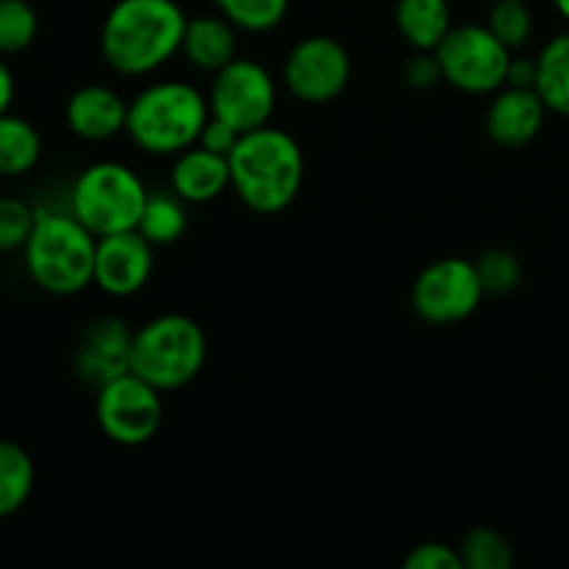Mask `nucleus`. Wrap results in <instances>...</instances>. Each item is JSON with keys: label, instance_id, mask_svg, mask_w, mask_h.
I'll return each mask as SVG.
<instances>
[{"label": "nucleus", "instance_id": "f257e3e1", "mask_svg": "<svg viewBox=\"0 0 569 569\" xmlns=\"http://www.w3.org/2000/svg\"><path fill=\"white\" fill-rule=\"evenodd\" d=\"M187 20L176 0H117L100 28V53L120 76H150L181 53Z\"/></svg>", "mask_w": 569, "mask_h": 569}, {"label": "nucleus", "instance_id": "f03ea898", "mask_svg": "<svg viewBox=\"0 0 569 569\" xmlns=\"http://www.w3.org/2000/svg\"><path fill=\"white\" fill-rule=\"evenodd\" d=\"M231 189L256 214H281L300 194L306 176L303 150L292 133L261 126L239 137L228 156Z\"/></svg>", "mask_w": 569, "mask_h": 569}, {"label": "nucleus", "instance_id": "7ed1b4c3", "mask_svg": "<svg viewBox=\"0 0 569 569\" xmlns=\"http://www.w3.org/2000/svg\"><path fill=\"white\" fill-rule=\"evenodd\" d=\"M98 237L72 211L37 209V222L22 248L26 270L42 292L78 295L94 283Z\"/></svg>", "mask_w": 569, "mask_h": 569}, {"label": "nucleus", "instance_id": "20e7f679", "mask_svg": "<svg viewBox=\"0 0 569 569\" xmlns=\"http://www.w3.org/2000/svg\"><path fill=\"white\" fill-rule=\"evenodd\" d=\"M209 117V94L194 83L156 81L128 100L126 133L142 153L178 156L198 144Z\"/></svg>", "mask_w": 569, "mask_h": 569}, {"label": "nucleus", "instance_id": "39448f33", "mask_svg": "<svg viewBox=\"0 0 569 569\" xmlns=\"http://www.w3.org/2000/svg\"><path fill=\"white\" fill-rule=\"evenodd\" d=\"M209 356L206 333L192 317L161 315L133 331L131 372L161 392L189 387Z\"/></svg>", "mask_w": 569, "mask_h": 569}, {"label": "nucleus", "instance_id": "423d86ee", "mask_svg": "<svg viewBox=\"0 0 569 569\" xmlns=\"http://www.w3.org/2000/svg\"><path fill=\"white\" fill-rule=\"evenodd\" d=\"M148 187L122 161H94L76 178L70 192V211L94 233L133 231L148 203Z\"/></svg>", "mask_w": 569, "mask_h": 569}, {"label": "nucleus", "instance_id": "0eeeda50", "mask_svg": "<svg viewBox=\"0 0 569 569\" xmlns=\"http://www.w3.org/2000/svg\"><path fill=\"white\" fill-rule=\"evenodd\" d=\"M445 83L467 94H495L509 81L511 50L489 31V26H453L433 50Z\"/></svg>", "mask_w": 569, "mask_h": 569}, {"label": "nucleus", "instance_id": "6e6552de", "mask_svg": "<svg viewBox=\"0 0 569 569\" xmlns=\"http://www.w3.org/2000/svg\"><path fill=\"white\" fill-rule=\"evenodd\" d=\"M94 392V420L109 442L139 448L159 433L164 420L161 389L139 378L137 372H126Z\"/></svg>", "mask_w": 569, "mask_h": 569}, {"label": "nucleus", "instance_id": "1a4fd4ad", "mask_svg": "<svg viewBox=\"0 0 569 569\" xmlns=\"http://www.w3.org/2000/svg\"><path fill=\"white\" fill-rule=\"evenodd\" d=\"M487 289L476 261L448 256L437 259L417 276L411 287V309L428 326H456L481 309Z\"/></svg>", "mask_w": 569, "mask_h": 569}, {"label": "nucleus", "instance_id": "9d476101", "mask_svg": "<svg viewBox=\"0 0 569 569\" xmlns=\"http://www.w3.org/2000/svg\"><path fill=\"white\" fill-rule=\"evenodd\" d=\"M278 87L270 70L253 59H233L214 72L209 89V109L220 120L231 122L239 133L270 126L276 114Z\"/></svg>", "mask_w": 569, "mask_h": 569}, {"label": "nucleus", "instance_id": "9b49d317", "mask_svg": "<svg viewBox=\"0 0 569 569\" xmlns=\"http://www.w3.org/2000/svg\"><path fill=\"white\" fill-rule=\"evenodd\" d=\"M353 61L339 39L315 33L292 44L283 61V83L300 103L326 106L348 89Z\"/></svg>", "mask_w": 569, "mask_h": 569}, {"label": "nucleus", "instance_id": "f8f14e48", "mask_svg": "<svg viewBox=\"0 0 569 569\" xmlns=\"http://www.w3.org/2000/svg\"><path fill=\"white\" fill-rule=\"evenodd\" d=\"M156 244H150L142 233L120 231L109 237H98L94 253V287L111 298H131L139 289L148 287L156 267Z\"/></svg>", "mask_w": 569, "mask_h": 569}, {"label": "nucleus", "instance_id": "ddd939ff", "mask_svg": "<svg viewBox=\"0 0 569 569\" xmlns=\"http://www.w3.org/2000/svg\"><path fill=\"white\" fill-rule=\"evenodd\" d=\"M131 345L133 331L122 317H94L76 345V376L92 389L126 376L131 372Z\"/></svg>", "mask_w": 569, "mask_h": 569}, {"label": "nucleus", "instance_id": "4468645a", "mask_svg": "<svg viewBox=\"0 0 569 569\" xmlns=\"http://www.w3.org/2000/svg\"><path fill=\"white\" fill-rule=\"evenodd\" d=\"M545 117H548V106L539 98L537 89L506 83L489 100L483 126H487V137L498 148L520 150L539 137Z\"/></svg>", "mask_w": 569, "mask_h": 569}, {"label": "nucleus", "instance_id": "2eb2a0df", "mask_svg": "<svg viewBox=\"0 0 569 569\" xmlns=\"http://www.w3.org/2000/svg\"><path fill=\"white\" fill-rule=\"evenodd\" d=\"M64 122L83 142H106L126 131L128 100L103 83H87L67 100Z\"/></svg>", "mask_w": 569, "mask_h": 569}, {"label": "nucleus", "instance_id": "dca6fc26", "mask_svg": "<svg viewBox=\"0 0 569 569\" xmlns=\"http://www.w3.org/2000/svg\"><path fill=\"white\" fill-rule=\"evenodd\" d=\"M170 170V189L181 200L194 206L211 203L220 198L226 189H231V164L228 156L211 153V150L192 144V148L181 150L172 156Z\"/></svg>", "mask_w": 569, "mask_h": 569}, {"label": "nucleus", "instance_id": "f3484780", "mask_svg": "<svg viewBox=\"0 0 569 569\" xmlns=\"http://www.w3.org/2000/svg\"><path fill=\"white\" fill-rule=\"evenodd\" d=\"M181 53L189 64L214 76L217 70L239 59V28L222 14L189 17Z\"/></svg>", "mask_w": 569, "mask_h": 569}, {"label": "nucleus", "instance_id": "a211bd4d", "mask_svg": "<svg viewBox=\"0 0 569 569\" xmlns=\"http://www.w3.org/2000/svg\"><path fill=\"white\" fill-rule=\"evenodd\" d=\"M395 26L415 50H437L453 28V11L448 0H398Z\"/></svg>", "mask_w": 569, "mask_h": 569}, {"label": "nucleus", "instance_id": "6ab92c4d", "mask_svg": "<svg viewBox=\"0 0 569 569\" xmlns=\"http://www.w3.org/2000/svg\"><path fill=\"white\" fill-rule=\"evenodd\" d=\"M42 159V137L37 126L11 111L0 114V176L20 178Z\"/></svg>", "mask_w": 569, "mask_h": 569}, {"label": "nucleus", "instance_id": "aec40b11", "mask_svg": "<svg viewBox=\"0 0 569 569\" xmlns=\"http://www.w3.org/2000/svg\"><path fill=\"white\" fill-rule=\"evenodd\" d=\"M537 92L548 111L569 117V31L556 33L537 56Z\"/></svg>", "mask_w": 569, "mask_h": 569}, {"label": "nucleus", "instance_id": "412c9836", "mask_svg": "<svg viewBox=\"0 0 569 569\" xmlns=\"http://www.w3.org/2000/svg\"><path fill=\"white\" fill-rule=\"evenodd\" d=\"M33 481L37 470L28 450L9 439H0V520L17 515L31 500Z\"/></svg>", "mask_w": 569, "mask_h": 569}, {"label": "nucleus", "instance_id": "4be33fe9", "mask_svg": "<svg viewBox=\"0 0 569 569\" xmlns=\"http://www.w3.org/2000/svg\"><path fill=\"white\" fill-rule=\"evenodd\" d=\"M189 226L187 217V200L178 198L172 189L167 192H150L148 203H144L142 217L137 222V231L148 239L156 248L178 242Z\"/></svg>", "mask_w": 569, "mask_h": 569}, {"label": "nucleus", "instance_id": "5701e85b", "mask_svg": "<svg viewBox=\"0 0 569 569\" xmlns=\"http://www.w3.org/2000/svg\"><path fill=\"white\" fill-rule=\"evenodd\" d=\"M456 548H459L461 567L467 569H509L515 565L511 542L489 526L470 528Z\"/></svg>", "mask_w": 569, "mask_h": 569}, {"label": "nucleus", "instance_id": "b1692460", "mask_svg": "<svg viewBox=\"0 0 569 569\" xmlns=\"http://www.w3.org/2000/svg\"><path fill=\"white\" fill-rule=\"evenodd\" d=\"M214 6L239 31L267 33L287 20L292 0H214Z\"/></svg>", "mask_w": 569, "mask_h": 569}, {"label": "nucleus", "instance_id": "393cba45", "mask_svg": "<svg viewBox=\"0 0 569 569\" xmlns=\"http://www.w3.org/2000/svg\"><path fill=\"white\" fill-rule=\"evenodd\" d=\"M39 33V17L28 0H0V56L22 53Z\"/></svg>", "mask_w": 569, "mask_h": 569}, {"label": "nucleus", "instance_id": "a878e982", "mask_svg": "<svg viewBox=\"0 0 569 569\" xmlns=\"http://www.w3.org/2000/svg\"><path fill=\"white\" fill-rule=\"evenodd\" d=\"M487 26L509 50L526 48L533 33V14L528 9V0H495Z\"/></svg>", "mask_w": 569, "mask_h": 569}, {"label": "nucleus", "instance_id": "bb28decb", "mask_svg": "<svg viewBox=\"0 0 569 569\" xmlns=\"http://www.w3.org/2000/svg\"><path fill=\"white\" fill-rule=\"evenodd\" d=\"M476 270L481 276L487 295H511L522 283V264L511 250L489 248L476 259Z\"/></svg>", "mask_w": 569, "mask_h": 569}, {"label": "nucleus", "instance_id": "cd10ccee", "mask_svg": "<svg viewBox=\"0 0 569 569\" xmlns=\"http://www.w3.org/2000/svg\"><path fill=\"white\" fill-rule=\"evenodd\" d=\"M37 222V206L14 194H0V253L26 248Z\"/></svg>", "mask_w": 569, "mask_h": 569}, {"label": "nucleus", "instance_id": "c85d7f7f", "mask_svg": "<svg viewBox=\"0 0 569 569\" xmlns=\"http://www.w3.org/2000/svg\"><path fill=\"white\" fill-rule=\"evenodd\" d=\"M406 569H461L459 548L448 542H420L406 553Z\"/></svg>", "mask_w": 569, "mask_h": 569}, {"label": "nucleus", "instance_id": "c756f323", "mask_svg": "<svg viewBox=\"0 0 569 569\" xmlns=\"http://www.w3.org/2000/svg\"><path fill=\"white\" fill-rule=\"evenodd\" d=\"M403 81L415 92H428V89L439 87V81H445V78L437 53L433 50H415V56L403 67Z\"/></svg>", "mask_w": 569, "mask_h": 569}, {"label": "nucleus", "instance_id": "7c9ffc66", "mask_svg": "<svg viewBox=\"0 0 569 569\" xmlns=\"http://www.w3.org/2000/svg\"><path fill=\"white\" fill-rule=\"evenodd\" d=\"M239 137H242V133H239L237 128L231 126V122H226V120H220V117L211 114L209 120H206L203 131H200L198 144H200V148L211 150V153L231 156V150L237 148Z\"/></svg>", "mask_w": 569, "mask_h": 569}, {"label": "nucleus", "instance_id": "2f4dec72", "mask_svg": "<svg viewBox=\"0 0 569 569\" xmlns=\"http://www.w3.org/2000/svg\"><path fill=\"white\" fill-rule=\"evenodd\" d=\"M511 87H533L537 89V56L533 59H526V56H520V59H515L511 56V64H509V81Z\"/></svg>", "mask_w": 569, "mask_h": 569}, {"label": "nucleus", "instance_id": "473e14b6", "mask_svg": "<svg viewBox=\"0 0 569 569\" xmlns=\"http://www.w3.org/2000/svg\"><path fill=\"white\" fill-rule=\"evenodd\" d=\"M14 72H11L9 61L0 56V114H6L14 103Z\"/></svg>", "mask_w": 569, "mask_h": 569}, {"label": "nucleus", "instance_id": "72a5a7b5", "mask_svg": "<svg viewBox=\"0 0 569 569\" xmlns=\"http://www.w3.org/2000/svg\"><path fill=\"white\" fill-rule=\"evenodd\" d=\"M553 6H556V11L565 17V22H569V0H553Z\"/></svg>", "mask_w": 569, "mask_h": 569}]
</instances>
